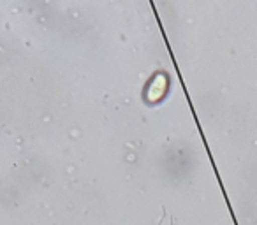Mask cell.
Here are the masks:
<instances>
[{
    "label": "cell",
    "instance_id": "cell-1",
    "mask_svg": "<svg viewBox=\"0 0 257 225\" xmlns=\"http://www.w3.org/2000/svg\"><path fill=\"white\" fill-rule=\"evenodd\" d=\"M166 90H168V81H166L164 76L159 74L157 78L150 83V86H148L147 99L150 100V102H157V100H161L162 97H164Z\"/></svg>",
    "mask_w": 257,
    "mask_h": 225
}]
</instances>
